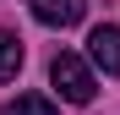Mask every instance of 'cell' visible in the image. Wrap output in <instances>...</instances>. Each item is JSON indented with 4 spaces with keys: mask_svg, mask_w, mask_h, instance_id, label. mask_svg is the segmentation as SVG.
<instances>
[{
    "mask_svg": "<svg viewBox=\"0 0 120 115\" xmlns=\"http://www.w3.org/2000/svg\"><path fill=\"white\" fill-rule=\"evenodd\" d=\"M27 11H33L44 28H76L82 11H87V0H27Z\"/></svg>",
    "mask_w": 120,
    "mask_h": 115,
    "instance_id": "cell-3",
    "label": "cell"
},
{
    "mask_svg": "<svg viewBox=\"0 0 120 115\" xmlns=\"http://www.w3.org/2000/svg\"><path fill=\"white\" fill-rule=\"evenodd\" d=\"M16 71H22V38L16 33H0V82H11Z\"/></svg>",
    "mask_w": 120,
    "mask_h": 115,
    "instance_id": "cell-4",
    "label": "cell"
},
{
    "mask_svg": "<svg viewBox=\"0 0 120 115\" xmlns=\"http://www.w3.org/2000/svg\"><path fill=\"white\" fill-rule=\"evenodd\" d=\"M49 82L60 88V99H66V104H93V93H98L93 66L82 60V55H71V49H60L55 60H49Z\"/></svg>",
    "mask_w": 120,
    "mask_h": 115,
    "instance_id": "cell-1",
    "label": "cell"
},
{
    "mask_svg": "<svg viewBox=\"0 0 120 115\" xmlns=\"http://www.w3.org/2000/svg\"><path fill=\"white\" fill-rule=\"evenodd\" d=\"M6 115H60V110L44 99V93H16V99L6 104Z\"/></svg>",
    "mask_w": 120,
    "mask_h": 115,
    "instance_id": "cell-5",
    "label": "cell"
},
{
    "mask_svg": "<svg viewBox=\"0 0 120 115\" xmlns=\"http://www.w3.org/2000/svg\"><path fill=\"white\" fill-rule=\"evenodd\" d=\"M87 55H93V66L104 77H120V28L115 22H98L87 33Z\"/></svg>",
    "mask_w": 120,
    "mask_h": 115,
    "instance_id": "cell-2",
    "label": "cell"
}]
</instances>
